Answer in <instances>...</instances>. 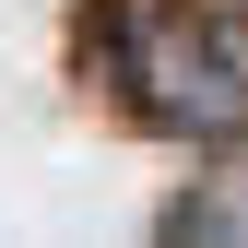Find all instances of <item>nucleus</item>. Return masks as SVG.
I'll return each mask as SVG.
<instances>
[{
  "label": "nucleus",
  "instance_id": "1",
  "mask_svg": "<svg viewBox=\"0 0 248 248\" xmlns=\"http://www.w3.org/2000/svg\"><path fill=\"white\" fill-rule=\"evenodd\" d=\"M130 83H142V107H154V118H177V130H236V118H248V59H236V47H213V36H201V12H189V24H166L154 47H130Z\"/></svg>",
  "mask_w": 248,
  "mask_h": 248
}]
</instances>
